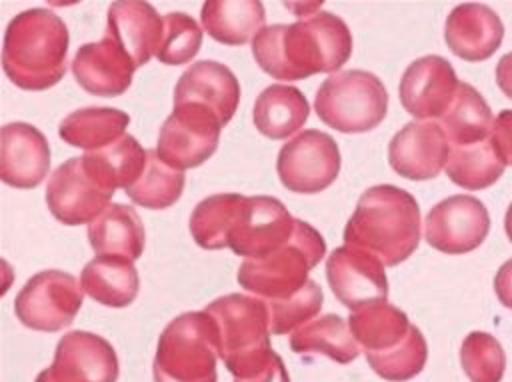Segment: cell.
Returning <instances> with one entry per match:
<instances>
[{"mask_svg":"<svg viewBox=\"0 0 512 382\" xmlns=\"http://www.w3.org/2000/svg\"><path fill=\"white\" fill-rule=\"evenodd\" d=\"M352 54V34L332 12H316L294 24L264 26L252 40L256 64L276 80H304L338 72Z\"/></svg>","mask_w":512,"mask_h":382,"instance_id":"obj_1","label":"cell"},{"mask_svg":"<svg viewBox=\"0 0 512 382\" xmlns=\"http://www.w3.org/2000/svg\"><path fill=\"white\" fill-rule=\"evenodd\" d=\"M420 224V208L410 192L378 184L358 198L344 228V244L376 254L384 266H396L418 248Z\"/></svg>","mask_w":512,"mask_h":382,"instance_id":"obj_2","label":"cell"},{"mask_svg":"<svg viewBox=\"0 0 512 382\" xmlns=\"http://www.w3.org/2000/svg\"><path fill=\"white\" fill-rule=\"evenodd\" d=\"M68 42V28L58 14L46 8L24 10L4 32V74L22 90H48L64 78Z\"/></svg>","mask_w":512,"mask_h":382,"instance_id":"obj_3","label":"cell"},{"mask_svg":"<svg viewBox=\"0 0 512 382\" xmlns=\"http://www.w3.org/2000/svg\"><path fill=\"white\" fill-rule=\"evenodd\" d=\"M204 312L214 324L218 356L234 380H248L272 362L276 352L270 346L268 308L262 298L234 292L216 298Z\"/></svg>","mask_w":512,"mask_h":382,"instance_id":"obj_4","label":"cell"},{"mask_svg":"<svg viewBox=\"0 0 512 382\" xmlns=\"http://www.w3.org/2000/svg\"><path fill=\"white\" fill-rule=\"evenodd\" d=\"M322 234L296 218L294 234L286 244L262 258H246L236 274L238 284L262 300H280L308 284L310 270L324 258Z\"/></svg>","mask_w":512,"mask_h":382,"instance_id":"obj_5","label":"cell"},{"mask_svg":"<svg viewBox=\"0 0 512 382\" xmlns=\"http://www.w3.org/2000/svg\"><path fill=\"white\" fill-rule=\"evenodd\" d=\"M214 324L202 312L170 320L158 338L152 364L154 382H216Z\"/></svg>","mask_w":512,"mask_h":382,"instance_id":"obj_6","label":"cell"},{"mask_svg":"<svg viewBox=\"0 0 512 382\" xmlns=\"http://www.w3.org/2000/svg\"><path fill=\"white\" fill-rule=\"evenodd\" d=\"M318 118L344 134L376 128L388 112V92L382 80L368 70L330 74L314 98Z\"/></svg>","mask_w":512,"mask_h":382,"instance_id":"obj_7","label":"cell"},{"mask_svg":"<svg viewBox=\"0 0 512 382\" xmlns=\"http://www.w3.org/2000/svg\"><path fill=\"white\" fill-rule=\"evenodd\" d=\"M116 188L106 180L88 154L62 162L48 178L46 204L66 226L90 224L110 204Z\"/></svg>","mask_w":512,"mask_h":382,"instance_id":"obj_8","label":"cell"},{"mask_svg":"<svg viewBox=\"0 0 512 382\" xmlns=\"http://www.w3.org/2000/svg\"><path fill=\"white\" fill-rule=\"evenodd\" d=\"M222 122L204 104H174L172 114L164 120L156 154L172 168L186 170L204 164L218 148Z\"/></svg>","mask_w":512,"mask_h":382,"instance_id":"obj_9","label":"cell"},{"mask_svg":"<svg viewBox=\"0 0 512 382\" xmlns=\"http://www.w3.org/2000/svg\"><path fill=\"white\" fill-rule=\"evenodd\" d=\"M84 300L80 282L62 270H42L34 274L14 300L16 318L38 332H58L68 328Z\"/></svg>","mask_w":512,"mask_h":382,"instance_id":"obj_10","label":"cell"},{"mask_svg":"<svg viewBox=\"0 0 512 382\" xmlns=\"http://www.w3.org/2000/svg\"><path fill=\"white\" fill-rule=\"evenodd\" d=\"M340 150L336 140L320 130H304L288 140L276 160L280 182L296 194L326 190L340 172Z\"/></svg>","mask_w":512,"mask_h":382,"instance_id":"obj_11","label":"cell"},{"mask_svg":"<svg viewBox=\"0 0 512 382\" xmlns=\"http://www.w3.org/2000/svg\"><path fill=\"white\" fill-rule=\"evenodd\" d=\"M296 218L274 196H244L228 234V248L244 258H262L290 240Z\"/></svg>","mask_w":512,"mask_h":382,"instance_id":"obj_12","label":"cell"},{"mask_svg":"<svg viewBox=\"0 0 512 382\" xmlns=\"http://www.w3.org/2000/svg\"><path fill=\"white\" fill-rule=\"evenodd\" d=\"M118 372L116 350L106 338L74 330L58 340L52 366L34 382H116Z\"/></svg>","mask_w":512,"mask_h":382,"instance_id":"obj_13","label":"cell"},{"mask_svg":"<svg viewBox=\"0 0 512 382\" xmlns=\"http://www.w3.org/2000/svg\"><path fill=\"white\" fill-rule=\"evenodd\" d=\"M488 230V210L470 194H456L440 200L424 220L426 242L444 254L472 252L486 240Z\"/></svg>","mask_w":512,"mask_h":382,"instance_id":"obj_14","label":"cell"},{"mask_svg":"<svg viewBox=\"0 0 512 382\" xmlns=\"http://www.w3.org/2000/svg\"><path fill=\"white\" fill-rule=\"evenodd\" d=\"M326 278L334 296L350 308V312L386 302L388 298L384 262L376 254L356 246L344 244L328 256Z\"/></svg>","mask_w":512,"mask_h":382,"instance_id":"obj_15","label":"cell"},{"mask_svg":"<svg viewBox=\"0 0 512 382\" xmlns=\"http://www.w3.org/2000/svg\"><path fill=\"white\" fill-rule=\"evenodd\" d=\"M452 64L436 54L416 58L400 78V102L418 120L442 118L458 92Z\"/></svg>","mask_w":512,"mask_h":382,"instance_id":"obj_16","label":"cell"},{"mask_svg":"<svg viewBox=\"0 0 512 382\" xmlns=\"http://www.w3.org/2000/svg\"><path fill=\"white\" fill-rule=\"evenodd\" d=\"M450 142L444 128L432 120L404 124L388 144V162L408 180H430L446 168Z\"/></svg>","mask_w":512,"mask_h":382,"instance_id":"obj_17","label":"cell"},{"mask_svg":"<svg viewBox=\"0 0 512 382\" xmlns=\"http://www.w3.org/2000/svg\"><path fill=\"white\" fill-rule=\"evenodd\" d=\"M136 64L128 52L108 34L98 42L82 44L72 60V74L76 82L94 96H120L124 94L134 76Z\"/></svg>","mask_w":512,"mask_h":382,"instance_id":"obj_18","label":"cell"},{"mask_svg":"<svg viewBox=\"0 0 512 382\" xmlns=\"http://www.w3.org/2000/svg\"><path fill=\"white\" fill-rule=\"evenodd\" d=\"M50 146L46 136L32 124L10 122L2 126L0 178L4 184L30 190L48 174Z\"/></svg>","mask_w":512,"mask_h":382,"instance_id":"obj_19","label":"cell"},{"mask_svg":"<svg viewBox=\"0 0 512 382\" xmlns=\"http://www.w3.org/2000/svg\"><path fill=\"white\" fill-rule=\"evenodd\" d=\"M504 38V26L498 14L478 2L456 6L444 26L448 48L462 60L482 62L490 58Z\"/></svg>","mask_w":512,"mask_h":382,"instance_id":"obj_20","label":"cell"},{"mask_svg":"<svg viewBox=\"0 0 512 382\" xmlns=\"http://www.w3.org/2000/svg\"><path fill=\"white\" fill-rule=\"evenodd\" d=\"M198 102L208 106L224 124H228L240 102V84L234 72L214 60L194 62L182 72L174 88V104Z\"/></svg>","mask_w":512,"mask_h":382,"instance_id":"obj_21","label":"cell"},{"mask_svg":"<svg viewBox=\"0 0 512 382\" xmlns=\"http://www.w3.org/2000/svg\"><path fill=\"white\" fill-rule=\"evenodd\" d=\"M106 32L140 68L160 50L164 18L148 2H114L108 8Z\"/></svg>","mask_w":512,"mask_h":382,"instance_id":"obj_22","label":"cell"},{"mask_svg":"<svg viewBox=\"0 0 512 382\" xmlns=\"http://www.w3.org/2000/svg\"><path fill=\"white\" fill-rule=\"evenodd\" d=\"M88 240L98 256H122L134 262L144 252L146 232L132 206L110 204L88 224Z\"/></svg>","mask_w":512,"mask_h":382,"instance_id":"obj_23","label":"cell"},{"mask_svg":"<svg viewBox=\"0 0 512 382\" xmlns=\"http://www.w3.org/2000/svg\"><path fill=\"white\" fill-rule=\"evenodd\" d=\"M82 290L110 308L130 306L140 290L134 262L122 256H96L80 272Z\"/></svg>","mask_w":512,"mask_h":382,"instance_id":"obj_24","label":"cell"},{"mask_svg":"<svg viewBox=\"0 0 512 382\" xmlns=\"http://www.w3.org/2000/svg\"><path fill=\"white\" fill-rule=\"evenodd\" d=\"M310 116V104L306 96L284 84H272L264 88L254 102V126L260 134L272 140H284L300 130Z\"/></svg>","mask_w":512,"mask_h":382,"instance_id":"obj_25","label":"cell"},{"mask_svg":"<svg viewBox=\"0 0 512 382\" xmlns=\"http://www.w3.org/2000/svg\"><path fill=\"white\" fill-rule=\"evenodd\" d=\"M202 28L216 42L226 46H242L264 28L266 12L256 0H224L202 4Z\"/></svg>","mask_w":512,"mask_h":382,"instance_id":"obj_26","label":"cell"},{"mask_svg":"<svg viewBox=\"0 0 512 382\" xmlns=\"http://www.w3.org/2000/svg\"><path fill=\"white\" fill-rule=\"evenodd\" d=\"M348 326L364 354H382L396 348L412 328L406 312L388 302L354 310Z\"/></svg>","mask_w":512,"mask_h":382,"instance_id":"obj_27","label":"cell"},{"mask_svg":"<svg viewBox=\"0 0 512 382\" xmlns=\"http://www.w3.org/2000/svg\"><path fill=\"white\" fill-rule=\"evenodd\" d=\"M128 124L130 116L118 108L88 106L68 114L60 122L58 134L66 144L92 152L120 140Z\"/></svg>","mask_w":512,"mask_h":382,"instance_id":"obj_28","label":"cell"},{"mask_svg":"<svg viewBox=\"0 0 512 382\" xmlns=\"http://www.w3.org/2000/svg\"><path fill=\"white\" fill-rule=\"evenodd\" d=\"M290 348L296 354H324L338 364H348L360 354L348 322L338 314H324L300 326L290 336Z\"/></svg>","mask_w":512,"mask_h":382,"instance_id":"obj_29","label":"cell"},{"mask_svg":"<svg viewBox=\"0 0 512 382\" xmlns=\"http://www.w3.org/2000/svg\"><path fill=\"white\" fill-rule=\"evenodd\" d=\"M440 126L450 146H466L490 138L494 118L482 94L474 86L460 82L450 108L440 118Z\"/></svg>","mask_w":512,"mask_h":382,"instance_id":"obj_30","label":"cell"},{"mask_svg":"<svg viewBox=\"0 0 512 382\" xmlns=\"http://www.w3.org/2000/svg\"><path fill=\"white\" fill-rule=\"evenodd\" d=\"M504 166L506 164L496 154L492 140L486 138L476 144L450 146L446 174L460 188L482 190L502 176Z\"/></svg>","mask_w":512,"mask_h":382,"instance_id":"obj_31","label":"cell"},{"mask_svg":"<svg viewBox=\"0 0 512 382\" xmlns=\"http://www.w3.org/2000/svg\"><path fill=\"white\" fill-rule=\"evenodd\" d=\"M244 196L212 194L196 204L190 216V234L200 248L220 250L228 246V234Z\"/></svg>","mask_w":512,"mask_h":382,"instance_id":"obj_32","label":"cell"},{"mask_svg":"<svg viewBox=\"0 0 512 382\" xmlns=\"http://www.w3.org/2000/svg\"><path fill=\"white\" fill-rule=\"evenodd\" d=\"M184 192V174L168 166L156 150H148V162L140 178L126 190L128 198L148 210L172 206Z\"/></svg>","mask_w":512,"mask_h":382,"instance_id":"obj_33","label":"cell"},{"mask_svg":"<svg viewBox=\"0 0 512 382\" xmlns=\"http://www.w3.org/2000/svg\"><path fill=\"white\" fill-rule=\"evenodd\" d=\"M86 154L114 188L124 190H128L140 178L148 162V150H144L130 134H124L120 140Z\"/></svg>","mask_w":512,"mask_h":382,"instance_id":"obj_34","label":"cell"},{"mask_svg":"<svg viewBox=\"0 0 512 382\" xmlns=\"http://www.w3.org/2000/svg\"><path fill=\"white\" fill-rule=\"evenodd\" d=\"M428 358V346L422 332L412 324L408 336L392 350L366 354L370 368L388 382H406L422 372Z\"/></svg>","mask_w":512,"mask_h":382,"instance_id":"obj_35","label":"cell"},{"mask_svg":"<svg viewBox=\"0 0 512 382\" xmlns=\"http://www.w3.org/2000/svg\"><path fill=\"white\" fill-rule=\"evenodd\" d=\"M264 302L268 308L270 334L282 336V334L296 332L300 326L310 322L320 312L324 294L314 280H308V284L296 294L288 298L264 300Z\"/></svg>","mask_w":512,"mask_h":382,"instance_id":"obj_36","label":"cell"},{"mask_svg":"<svg viewBox=\"0 0 512 382\" xmlns=\"http://www.w3.org/2000/svg\"><path fill=\"white\" fill-rule=\"evenodd\" d=\"M460 364L472 382H500L506 370V356L492 334L470 332L460 346Z\"/></svg>","mask_w":512,"mask_h":382,"instance_id":"obj_37","label":"cell"},{"mask_svg":"<svg viewBox=\"0 0 512 382\" xmlns=\"http://www.w3.org/2000/svg\"><path fill=\"white\" fill-rule=\"evenodd\" d=\"M202 46V28L184 12H170L164 16V34L156 58L168 66L190 62Z\"/></svg>","mask_w":512,"mask_h":382,"instance_id":"obj_38","label":"cell"},{"mask_svg":"<svg viewBox=\"0 0 512 382\" xmlns=\"http://www.w3.org/2000/svg\"><path fill=\"white\" fill-rule=\"evenodd\" d=\"M490 140H492L500 160L506 166H512V110H502L494 118Z\"/></svg>","mask_w":512,"mask_h":382,"instance_id":"obj_39","label":"cell"},{"mask_svg":"<svg viewBox=\"0 0 512 382\" xmlns=\"http://www.w3.org/2000/svg\"><path fill=\"white\" fill-rule=\"evenodd\" d=\"M494 292L498 300L512 310V258L498 268L494 278Z\"/></svg>","mask_w":512,"mask_h":382,"instance_id":"obj_40","label":"cell"},{"mask_svg":"<svg viewBox=\"0 0 512 382\" xmlns=\"http://www.w3.org/2000/svg\"><path fill=\"white\" fill-rule=\"evenodd\" d=\"M234 382H290V376L286 372L282 358L276 354L272 358V362L264 370H260L256 376H252L248 380H234Z\"/></svg>","mask_w":512,"mask_h":382,"instance_id":"obj_41","label":"cell"},{"mask_svg":"<svg viewBox=\"0 0 512 382\" xmlns=\"http://www.w3.org/2000/svg\"><path fill=\"white\" fill-rule=\"evenodd\" d=\"M496 84L498 88L512 98V52L504 54L496 64Z\"/></svg>","mask_w":512,"mask_h":382,"instance_id":"obj_42","label":"cell"},{"mask_svg":"<svg viewBox=\"0 0 512 382\" xmlns=\"http://www.w3.org/2000/svg\"><path fill=\"white\" fill-rule=\"evenodd\" d=\"M504 230H506V236H508V240L512 242V204L508 206V210H506V216H504Z\"/></svg>","mask_w":512,"mask_h":382,"instance_id":"obj_43","label":"cell"}]
</instances>
